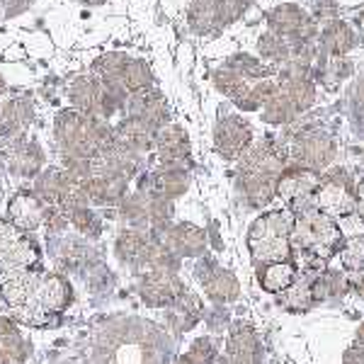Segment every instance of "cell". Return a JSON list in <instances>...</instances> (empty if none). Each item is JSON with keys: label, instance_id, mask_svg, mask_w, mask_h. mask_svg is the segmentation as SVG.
<instances>
[{"label": "cell", "instance_id": "obj_5", "mask_svg": "<svg viewBox=\"0 0 364 364\" xmlns=\"http://www.w3.org/2000/svg\"><path fill=\"white\" fill-rule=\"evenodd\" d=\"M311 199H314V209L323 211L331 219L350 216L357 207V192L343 168H333L326 178H321Z\"/></svg>", "mask_w": 364, "mask_h": 364}, {"label": "cell", "instance_id": "obj_2", "mask_svg": "<svg viewBox=\"0 0 364 364\" xmlns=\"http://www.w3.org/2000/svg\"><path fill=\"white\" fill-rule=\"evenodd\" d=\"M284 151L272 141L250 144L238 163V187L252 207H265L277 195L279 175L287 170Z\"/></svg>", "mask_w": 364, "mask_h": 364}, {"label": "cell", "instance_id": "obj_18", "mask_svg": "<svg viewBox=\"0 0 364 364\" xmlns=\"http://www.w3.org/2000/svg\"><path fill=\"white\" fill-rule=\"evenodd\" d=\"M228 364H262V343L250 326H238L226 338Z\"/></svg>", "mask_w": 364, "mask_h": 364}, {"label": "cell", "instance_id": "obj_29", "mask_svg": "<svg viewBox=\"0 0 364 364\" xmlns=\"http://www.w3.org/2000/svg\"><path fill=\"white\" fill-rule=\"evenodd\" d=\"M199 316H202V301L195 294H190V291H182L178 301L173 304V314H170V321L175 323V328L180 333L190 331L199 321Z\"/></svg>", "mask_w": 364, "mask_h": 364}, {"label": "cell", "instance_id": "obj_20", "mask_svg": "<svg viewBox=\"0 0 364 364\" xmlns=\"http://www.w3.org/2000/svg\"><path fill=\"white\" fill-rule=\"evenodd\" d=\"M129 180L119 178V175H95L85 182V195L90 204H100V207H109V204H122L127 197Z\"/></svg>", "mask_w": 364, "mask_h": 364}, {"label": "cell", "instance_id": "obj_24", "mask_svg": "<svg viewBox=\"0 0 364 364\" xmlns=\"http://www.w3.org/2000/svg\"><path fill=\"white\" fill-rule=\"evenodd\" d=\"M260 287L269 294H279V291H287L291 284L296 282V267L294 262H272V265H262L260 267Z\"/></svg>", "mask_w": 364, "mask_h": 364}, {"label": "cell", "instance_id": "obj_8", "mask_svg": "<svg viewBox=\"0 0 364 364\" xmlns=\"http://www.w3.org/2000/svg\"><path fill=\"white\" fill-rule=\"evenodd\" d=\"M267 20L269 27H272V34H277L287 44H291V49L311 44V39L316 34L314 20L296 5H279L267 15Z\"/></svg>", "mask_w": 364, "mask_h": 364}, {"label": "cell", "instance_id": "obj_42", "mask_svg": "<svg viewBox=\"0 0 364 364\" xmlns=\"http://www.w3.org/2000/svg\"><path fill=\"white\" fill-rule=\"evenodd\" d=\"M350 289L355 291L357 296H364V277H357V279L350 284Z\"/></svg>", "mask_w": 364, "mask_h": 364}, {"label": "cell", "instance_id": "obj_6", "mask_svg": "<svg viewBox=\"0 0 364 364\" xmlns=\"http://www.w3.org/2000/svg\"><path fill=\"white\" fill-rule=\"evenodd\" d=\"M39 260V248L25 231L0 219V277L29 269Z\"/></svg>", "mask_w": 364, "mask_h": 364}, {"label": "cell", "instance_id": "obj_39", "mask_svg": "<svg viewBox=\"0 0 364 364\" xmlns=\"http://www.w3.org/2000/svg\"><path fill=\"white\" fill-rule=\"evenodd\" d=\"M352 117H355L357 129L364 134V75L355 87V95H352Z\"/></svg>", "mask_w": 364, "mask_h": 364}, {"label": "cell", "instance_id": "obj_12", "mask_svg": "<svg viewBox=\"0 0 364 364\" xmlns=\"http://www.w3.org/2000/svg\"><path fill=\"white\" fill-rule=\"evenodd\" d=\"M161 243L178 257H199L207 250V233L195 224H170L161 233Z\"/></svg>", "mask_w": 364, "mask_h": 364}, {"label": "cell", "instance_id": "obj_32", "mask_svg": "<svg viewBox=\"0 0 364 364\" xmlns=\"http://www.w3.org/2000/svg\"><path fill=\"white\" fill-rule=\"evenodd\" d=\"M22 360V340L13 323L0 318V364H17Z\"/></svg>", "mask_w": 364, "mask_h": 364}, {"label": "cell", "instance_id": "obj_7", "mask_svg": "<svg viewBox=\"0 0 364 364\" xmlns=\"http://www.w3.org/2000/svg\"><path fill=\"white\" fill-rule=\"evenodd\" d=\"M289 154L296 166L318 173V170L328 168L336 161L338 149L336 141L331 139V134L321 132V129H309V132L296 134L294 141H291Z\"/></svg>", "mask_w": 364, "mask_h": 364}, {"label": "cell", "instance_id": "obj_37", "mask_svg": "<svg viewBox=\"0 0 364 364\" xmlns=\"http://www.w3.org/2000/svg\"><path fill=\"white\" fill-rule=\"evenodd\" d=\"M185 357L190 364H216L219 362V357H216V345L211 338H197Z\"/></svg>", "mask_w": 364, "mask_h": 364}, {"label": "cell", "instance_id": "obj_15", "mask_svg": "<svg viewBox=\"0 0 364 364\" xmlns=\"http://www.w3.org/2000/svg\"><path fill=\"white\" fill-rule=\"evenodd\" d=\"M124 109H127V117L141 119L144 124H149L154 129V132L168 124V105L161 92H156L154 87H151V90L132 92L124 102Z\"/></svg>", "mask_w": 364, "mask_h": 364}, {"label": "cell", "instance_id": "obj_45", "mask_svg": "<svg viewBox=\"0 0 364 364\" xmlns=\"http://www.w3.org/2000/svg\"><path fill=\"white\" fill-rule=\"evenodd\" d=\"M5 90V83H3V78H0V92H3Z\"/></svg>", "mask_w": 364, "mask_h": 364}, {"label": "cell", "instance_id": "obj_33", "mask_svg": "<svg viewBox=\"0 0 364 364\" xmlns=\"http://www.w3.org/2000/svg\"><path fill=\"white\" fill-rule=\"evenodd\" d=\"M214 85L219 87L221 92H224V95H228L233 100V102H236V100H240L245 95V92H248V87L252 85L248 78H243V75L240 73H236V70L233 68H219L214 73Z\"/></svg>", "mask_w": 364, "mask_h": 364}, {"label": "cell", "instance_id": "obj_27", "mask_svg": "<svg viewBox=\"0 0 364 364\" xmlns=\"http://www.w3.org/2000/svg\"><path fill=\"white\" fill-rule=\"evenodd\" d=\"M279 90L296 105L299 112H306L316 102V85L309 75H294V78H279Z\"/></svg>", "mask_w": 364, "mask_h": 364}, {"label": "cell", "instance_id": "obj_16", "mask_svg": "<svg viewBox=\"0 0 364 364\" xmlns=\"http://www.w3.org/2000/svg\"><path fill=\"white\" fill-rule=\"evenodd\" d=\"M318 182H321V178H318V173H314V170L301 168V166L287 168L284 173L279 175L277 197L294 207V204L306 202L309 197H314Z\"/></svg>", "mask_w": 364, "mask_h": 364}, {"label": "cell", "instance_id": "obj_28", "mask_svg": "<svg viewBox=\"0 0 364 364\" xmlns=\"http://www.w3.org/2000/svg\"><path fill=\"white\" fill-rule=\"evenodd\" d=\"M119 216H122V221H127L129 228H139V231L151 228L149 197L141 195V192L124 197V199H122V204H119Z\"/></svg>", "mask_w": 364, "mask_h": 364}, {"label": "cell", "instance_id": "obj_43", "mask_svg": "<svg viewBox=\"0 0 364 364\" xmlns=\"http://www.w3.org/2000/svg\"><path fill=\"white\" fill-rule=\"evenodd\" d=\"M355 343H357V345H362V348H364V323H362L360 328H357V333H355Z\"/></svg>", "mask_w": 364, "mask_h": 364}, {"label": "cell", "instance_id": "obj_21", "mask_svg": "<svg viewBox=\"0 0 364 364\" xmlns=\"http://www.w3.org/2000/svg\"><path fill=\"white\" fill-rule=\"evenodd\" d=\"M202 284H204L207 296L216 304L236 301L240 294V284H238L236 274H233L231 269L216 267V265H209L207 272L202 274Z\"/></svg>", "mask_w": 364, "mask_h": 364}, {"label": "cell", "instance_id": "obj_30", "mask_svg": "<svg viewBox=\"0 0 364 364\" xmlns=\"http://www.w3.org/2000/svg\"><path fill=\"white\" fill-rule=\"evenodd\" d=\"M119 85L124 87L129 95H132V92H141V90H151V85H154V73H151L149 63L132 61V58H129V63L124 66V70H122Z\"/></svg>", "mask_w": 364, "mask_h": 364}, {"label": "cell", "instance_id": "obj_17", "mask_svg": "<svg viewBox=\"0 0 364 364\" xmlns=\"http://www.w3.org/2000/svg\"><path fill=\"white\" fill-rule=\"evenodd\" d=\"M154 149L166 168H182V163L190 158V139L182 127L166 124L156 132Z\"/></svg>", "mask_w": 364, "mask_h": 364}, {"label": "cell", "instance_id": "obj_38", "mask_svg": "<svg viewBox=\"0 0 364 364\" xmlns=\"http://www.w3.org/2000/svg\"><path fill=\"white\" fill-rule=\"evenodd\" d=\"M68 219L73 221V226L78 228L83 236H87V238H95V236H100V231H102V224H100V219H97L95 211H92L90 207L73 211Z\"/></svg>", "mask_w": 364, "mask_h": 364}, {"label": "cell", "instance_id": "obj_34", "mask_svg": "<svg viewBox=\"0 0 364 364\" xmlns=\"http://www.w3.org/2000/svg\"><path fill=\"white\" fill-rule=\"evenodd\" d=\"M257 49H260L262 58H267V61H272V63H279V66H284L291 56V46L272 32L262 34L260 42H257Z\"/></svg>", "mask_w": 364, "mask_h": 364}, {"label": "cell", "instance_id": "obj_41", "mask_svg": "<svg viewBox=\"0 0 364 364\" xmlns=\"http://www.w3.org/2000/svg\"><path fill=\"white\" fill-rule=\"evenodd\" d=\"M343 364H364V348H362V345L355 343L352 348L345 350Z\"/></svg>", "mask_w": 364, "mask_h": 364}, {"label": "cell", "instance_id": "obj_10", "mask_svg": "<svg viewBox=\"0 0 364 364\" xmlns=\"http://www.w3.org/2000/svg\"><path fill=\"white\" fill-rule=\"evenodd\" d=\"M56 209L44 204L34 192H20L10 199V207H8V216H10V224H15L20 231H34V228L51 224L54 219Z\"/></svg>", "mask_w": 364, "mask_h": 364}, {"label": "cell", "instance_id": "obj_31", "mask_svg": "<svg viewBox=\"0 0 364 364\" xmlns=\"http://www.w3.org/2000/svg\"><path fill=\"white\" fill-rule=\"evenodd\" d=\"M296 114H301V112H299L296 105L282 90H277V95L262 107V119H265L267 124H287V122H294Z\"/></svg>", "mask_w": 364, "mask_h": 364}, {"label": "cell", "instance_id": "obj_4", "mask_svg": "<svg viewBox=\"0 0 364 364\" xmlns=\"http://www.w3.org/2000/svg\"><path fill=\"white\" fill-rule=\"evenodd\" d=\"M291 245H294V250L304 252L309 260H331V257L340 255L345 245V236L336 224V219L311 207L294 214Z\"/></svg>", "mask_w": 364, "mask_h": 364}, {"label": "cell", "instance_id": "obj_11", "mask_svg": "<svg viewBox=\"0 0 364 364\" xmlns=\"http://www.w3.org/2000/svg\"><path fill=\"white\" fill-rule=\"evenodd\" d=\"M182 291H185V284L180 282L178 274L144 272L139 279V296L144 299V304L156 309L173 306Z\"/></svg>", "mask_w": 364, "mask_h": 364}, {"label": "cell", "instance_id": "obj_36", "mask_svg": "<svg viewBox=\"0 0 364 364\" xmlns=\"http://www.w3.org/2000/svg\"><path fill=\"white\" fill-rule=\"evenodd\" d=\"M340 262H343V269L352 274L364 272V236L345 240L343 250H340Z\"/></svg>", "mask_w": 364, "mask_h": 364}, {"label": "cell", "instance_id": "obj_19", "mask_svg": "<svg viewBox=\"0 0 364 364\" xmlns=\"http://www.w3.org/2000/svg\"><path fill=\"white\" fill-rule=\"evenodd\" d=\"M114 139H117V144L127 146L129 151L144 156V154H149V151L154 149L156 132L149 124H144L141 119L124 117V119L114 127Z\"/></svg>", "mask_w": 364, "mask_h": 364}, {"label": "cell", "instance_id": "obj_23", "mask_svg": "<svg viewBox=\"0 0 364 364\" xmlns=\"http://www.w3.org/2000/svg\"><path fill=\"white\" fill-rule=\"evenodd\" d=\"M32 119V105L25 97L10 100L3 109H0V134L5 139H13L17 134L25 132L27 122Z\"/></svg>", "mask_w": 364, "mask_h": 364}, {"label": "cell", "instance_id": "obj_13", "mask_svg": "<svg viewBox=\"0 0 364 364\" xmlns=\"http://www.w3.org/2000/svg\"><path fill=\"white\" fill-rule=\"evenodd\" d=\"M190 187V175L182 168H166L163 166L156 173L144 175L139 185V192L146 197H163V199H178L187 192Z\"/></svg>", "mask_w": 364, "mask_h": 364}, {"label": "cell", "instance_id": "obj_26", "mask_svg": "<svg viewBox=\"0 0 364 364\" xmlns=\"http://www.w3.org/2000/svg\"><path fill=\"white\" fill-rule=\"evenodd\" d=\"M321 46L328 56H345L355 46V32L345 22H328L321 34Z\"/></svg>", "mask_w": 364, "mask_h": 364}, {"label": "cell", "instance_id": "obj_35", "mask_svg": "<svg viewBox=\"0 0 364 364\" xmlns=\"http://www.w3.org/2000/svg\"><path fill=\"white\" fill-rule=\"evenodd\" d=\"M228 68H233L236 73H240L243 78H248L250 83L252 80H265L269 78V73H272V68H267L265 63H260L257 58H252L248 54H238L231 58V63H228Z\"/></svg>", "mask_w": 364, "mask_h": 364}, {"label": "cell", "instance_id": "obj_1", "mask_svg": "<svg viewBox=\"0 0 364 364\" xmlns=\"http://www.w3.org/2000/svg\"><path fill=\"white\" fill-rule=\"evenodd\" d=\"M0 296L20 321L42 326L73 301V289L61 274L44 269H20L0 277Z\"/></svg>", "mask_w": 364, "mask_h": 364}, {"label": "cell", "instance_id": "obj_9", "mask_svg": "<svg viewBox=\"0 0 364 364\" xmlns=\"http://www.w3.org/2000/svg\"><path fill=\"white\" fill-rule=\"evenodd\" d=\"M252 144V129L240 117H224L214 129V149L219 151L221 158L236 161L250 149Z\"/></svg>", "mask_w": 364, "mask_h": 364}, {"label": "cell", "instance_id": "obj_44", "mask_svg": "<svg viewBox=\"0 0 364 364\" xmlns=\"http://www.w3.org/2000/svg\"><path fill=\"white\" fill-rule=\"evenodd\" d=\"M357 199H360V202L364 204V180L360 182V187H357Z\"/></svg>", "mask_w": 364, "mask_h": 364}, {"label": "cell", "instance_id": "obj_22", "mask_svg": "<svg viewBox=\"0 0 364 364\" xmlns=\"http://www.w3.org/2000/svg\"><path fill=\"white\" fill-rule=\"evenodd\" d=\"M226 22L224 3L221 0H195L190 8V25L197 32H214Z\"/></svg>", "mask_w": 364, "mask_h": 364}, {"label": "cell", "instance_id": "obj_25", "mask_svg": "<svg viewBox=\"0 0 364 364\" xmlns=\"http://www.w3.org/2000/svg\"><path fill=\"white\" fill-rule=\"evenodd\" d=\"M42 163H44V154L34 141L32 144H17L13 146V151H10V170L22 175V178L37 175Z\"/></svg>", "mask_w": 364, "mask_h": 364}, {"label": "cell", "instance_id": "obj_14", "mask_svg": "<svg viewBox=\"0 0 364 364\" xmlns=\"http://www.w3.org/2000/svg\"><path fill=\"white\" fill-rule=\"evenodd\" d=\"M158 238L149 231H139V228H127L117 236L114 252L124 265L146 269L151 260V252H154Z\"/></svg>", "mask_w": 364, "mask_h": 364}, {"label": "cell", "instance_id": "obj_3", "mask_svg": "<svg viewBox=\"0 0 364 364\" xmlns=\"http://www.w3.org/2000/svg\"><path fill=\"white\" fill-rule=\"evenodd\" d=\"M291 228H294V211L289 209L267 211L252 221L248 228V250L257 267L291 260L294 255Z\"/></svg>", "mask_w": 364, "mask_h": 364}, {"label": "cell", "instance_id": "obj_40", "mask_svg": "<svg viewBox=\"0 0 364 364\" xmlns=\"http://www.w3.org/2000/svg\"><path fill=\"white\" fill-rule=\"evenodd\" d=\"M224 3V17L228 20H236V17L243 15V10L248 8L250 0H221Z\"/></svg>", "mask_w": 364, "mask_h": 364}]
</instances>
